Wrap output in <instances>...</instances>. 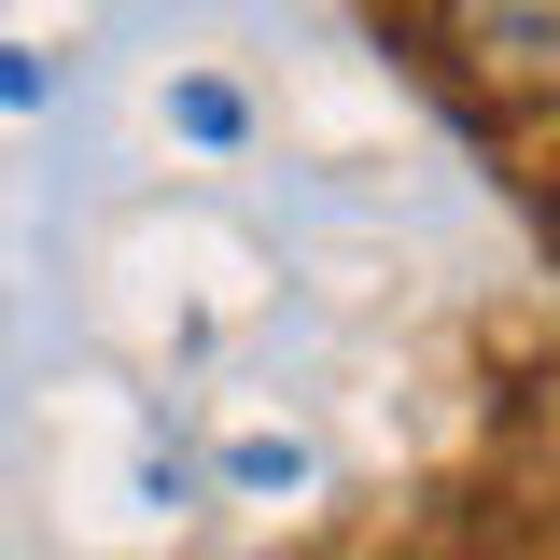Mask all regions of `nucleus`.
Instances as JSON below:
<instances>
[{
    "instance_id": "f257e3e1",
    "label": "nucleus",
    "mask_w": 560,
    "mask_h": 560,
    "mask_svg": "<svg viewBox=\"0 0 560 560\" xmlns=\"http://www.w3.org/2000/svg\"><path fill=\"white\" fill-rule=\"evenodd\" d=\"M434 28L490 98H560V0H434Z\"/></svg>"
}]
</instances>
